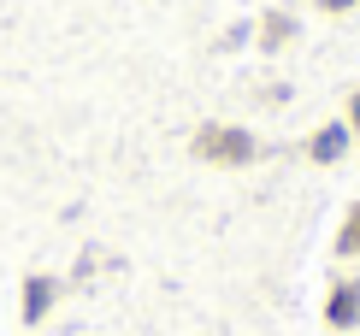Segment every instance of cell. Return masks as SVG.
I'll return each instance as SVG.
<instances>
[{
    "mask_svg": "<svg viewBox=\"0 0 360 336\" xmlns=\"http://www.w3.org/2000/svg\"><path fill=\"white\" fill-rule=\"evenodd\" d=\"M189 154L201 165H219V172H236V165H254L260 160V136L243 130V124H224V118H213V124H201L189 136Z\"/></svg>",
    "mask_w": 360,
    "mask_h": 336,
    "instance_id": "1",
    "label": "cell"
},
{
    "mask_svg": "<svg viewBox=\"0 0 360 336\" xmlns=\"http://www.w3.org/2000/svg\"><path fill=\"white\" fill-rule=\"evenodd\" d=\"M59 295H65V283H59L53 271H30L24 289H18V313H24V325H48L53 307H59Z\"/></svg>",
    "mask_w": 360,
    "mask_h": 336,
    "instance_id": "2",
    "label": "cell"
},
{
    "mask_svg": "<svg viewBox=\"0 0 360 336\" xmlns=\"http://www.w3.org/2000/svg\"><path fill=\"white\" fill-rule=\"evenodd\" d=\"M325 330H360V278H337L325 289Z\"/></svg>",
    "mask_w": 360,
    "mask_h": 336,
    "instance_id": "3",
    "label": "cell"
},
{
    "mask_svg": "<svg viewBox=\"0 0 360 336\" xmlns=\"http://www.w3.org/2000/svg\"><path fill=\"white\" fill-rule=\"evenodd\" d=\"M349 142H354V136H349V124H342V118H331V124H319V130L307 136V148H302V154H307V165H342Z\"/></svg>",
    "mask_w": 360,
    "mask_h": 336,
    "instance_id": "4",
    "label": "cell"
},
{
    "mask_svg": "<svg viewBox=\"0 0 360 336\" xmlns=\"http://www.w3.org/2000/svg\"><path fill=\"white\" fill-rule=\"evenodd\" d=\"M295 36H302V24H295V12H283V6H272L260 24H254V48L260 53H283Z\"/></svg>",
    "mask_w": 360,
    "mask_h": 336,
    "instance_id": "5",
    "label": "cell"
},
{
    "mask_svg": "<svg viewBox=\"0 0 360 336\" xmlns=\"http://www.w3.org/2000/svg\"><path fill=\"white\" fill-rule=\"evenodd\" d=\"M331 248H337V259H360V201L342 212V224H337V242H331Z\"/></svg>",
    "mask_w": 360,
    "mask_h": 336,
    "instance_id": "6",
    "label": "cell"
},
{
    "mask_svg": "<svg viewBox=\"0 0 360 336\" xmlns=\"http://www.w3.org/2000/svg\"><path fill=\"white\" fill-rule=\"evenodd\" d=\"M342 124H349V136H360V89L342 101Z\"/></svg>",
    "mask_w": 360,
    "mask_h": 336,
    "instance_id": "7",
    "label": "cell"
},
{
    "mask_svg": "<svg viewBox=\"0 0 360 336\" xmlns=\"http://www.w3.org/2000/svg\"><path fill=\"white\" fill-rule=\"evenodd\" d=\"M360 6V0H319V12H331V18H337V12H354Z\"/></svg>",
    "mask_w": 360,
    "mask_h": 336,
    "instance_id": "8",
    "label": "cell"
}]
</instances>
